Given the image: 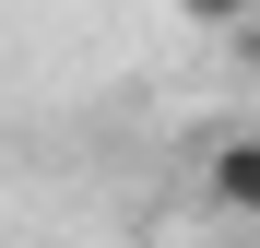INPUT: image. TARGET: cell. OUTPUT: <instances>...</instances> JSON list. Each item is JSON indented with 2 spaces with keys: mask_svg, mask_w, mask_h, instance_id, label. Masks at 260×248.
<instances>
[{
  "mask_svg": "<svg viewBox=\"0 0 260 248\" xmlns=\"http://www.w3.org/2000/svg\"><path fill=\"white\" fill-rule=\"evenodd\" d=\"M189 24H248V0H178Z\"/></svg>",
  "mask_w": 260,
  "mask_h": 248,
  "instance_id": "cell-2",
  "label": "cell"
},
{
  "mask_svg": "<svg viewBox=\"0 0 260 248\" xmlns=\"http://www.w3.org/2000/svg\"><path fill=\"white\" fill-rule=\"evenodd\" d=\"M201 189H213V213H248V225H260V130H237V142H213V165H201Z\"/></svg>",
  "mask_w": 260,
  "mask_h": 248,
  "instance_id": "cell-1",
  "label": "cell"
}]
</instances>
